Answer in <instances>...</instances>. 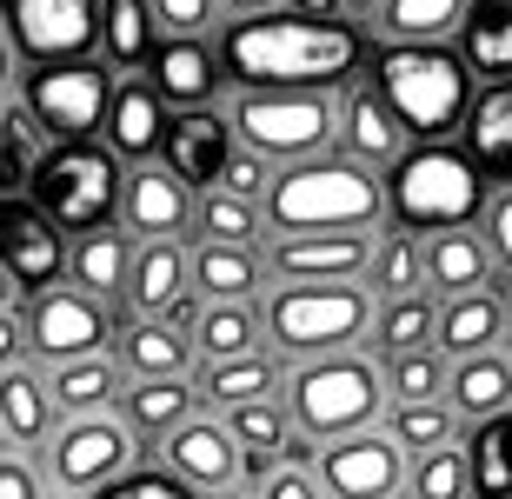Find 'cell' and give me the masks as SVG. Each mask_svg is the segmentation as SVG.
<instances>
[{
    "mask_svg": "<svg viewBox=\"0 0 512 499\" xmlns=\"http://www.w3.org/2000/svg\"><path fill=\"white\" fill-rule=\"evenodd\" d=\"M220 60L227 80L247 94H353L373 67V40L360 20H300V14H266L220 27Z\"/></svg>",
    "mask_w": 512,
    "mask_h": 499,
    "instance_id": "cell-1",
    "label": "cell"
},
{
    "mask_svg": "<svg viewBox=\"0 0 512 499\" xmlns=\"http://www.w3.org/2000/svg\"><path fill=\"white\" fill-rule=\"evenodd\" d=\"M266 227L280 233H373L393 227V200H386V173L353 167L346 154L286 167L266 193Z\"/></svg>",
    "mask_w": 512,
    "mask_h": 499,
    "instance_id": "cell-2",
    "label": "cell"
},
{
    "mask_svg": "<svg viewBox=\"0 0 512 499\" xmlns=\"http://www.w3.org/2000/svg\"><path fill=\"white\" fill-rule=\"evenodd\" d=\"M386 200H393V227L439 240V233L479 227L493 207V180L473 167L459 140H426L386 173Z\"/></svg>",
    "mask_w": 512,
    "mask_h": 499,
    "instance_id": "cell-3",
    "label": "cell"
},
{
    "mask_svg": "<svg viewBox=\"0 0 512 499\" xmlns=\"http://www.w3.org/2000/svg\"><path fill=\"white\" fill-rule=\"evenodd\" d=\"M373 87L393 100V114L413 127V140H453L466 134L473 114V67L459 60V47H373Z\"/></svg>",
    "mask_w": 512,
    "mask_h": 499,
    "instance_id": "cell-4",
    "label": "cell"
},
{
    "mask_svg": "<svg viewBox=\"0 0 512 499\" xmlns=\"http://www.w3.org/2000/svg\"><path fill=\"white\" fill-rule=\"evenodd\" d=\"M266 313V346L293 366L313 360H340L360 340H373V320H380V300L366 280H346V287H273L260 300Z\"/></svg>",
    "mask_w": 512,
    "mask_h": 499,
    "instance_id": "cell-5",
    "label": "cell"
},
{
    "mask_svg": "<svg viewBox=\"0 0 512 499\" xmlns=\"http://www.w3.org/2000/svg\"><path fill=\"white\" fill-rule=\"evenodd\" d=\"M393 386L386 366L366 353H340V360H313L286 373V413L300 426V440H353V433H380V420L393 413Z\"/></svg>",
    "mask_w": 512,
    "mask_h": 499,
    "instance_id": "cell-6",
    "label": "cell"
},
{
    "mask_svg": "<svg viewBox=\"0 0 512 499\" xmlns=\"http://www.w3.org/2000/svg\"><path fill=\"white\" fill-rule=\"evenodd\" d=\"M127 173L133 167L107 140H67V147H54V154L40 160L27 200H34L67 240H87V233H100V227H120Z\"/></svg>",
    "mask_w": 512,
    "mask_h": 499,
    "instance_id": "cell-7",
    "label": "cell"
},
{
    "mask_svg": "<svg viewBox=\"0 0 512 499\" xmlns=\"http://www.w3.org/2000/svg\"><path fill=\"white\" fill-rule=\"evenodd\" d=\"M340 100L346 94H227L233 140L260 154L266 167H306V160L340 154Z\"/></svg>",
    "mask_w": 512,
    "mask_h": 499,
    "instance_id": "cell-8",
    "label": "cell"
},
{
    "mask_svg": "<svg viewBox=\"0 0 512 499\" xmlns=\"http://www.w3.org/2000/svg\"><path fill=\"white\" fill-rule=\"evenodd\" d=\"M14 94L27 100V114L67 147V140H100L107 134L120 74L107 60H60V67H27V74H14Z\"/></svg>",
    "mask_w": 512,
    "mask_h": 499,
    "instance_id": "cell-9",
    "label": "cell"
},
{
    "mask_svg": "<svg viewBox=\"0 0 512 499\" xmlns=\"http://www.w3.org/2000/svg\"><path fill=\"white\" fill-rule=\"evenodd\" d=\"M100 7L107 0H0L14 67L27 74L60 60H100Z\"/></svg>",
    "mask_w": 512,
    "mask_h": 499,
    "instance_id": "cell-10",
    "label": "cell"
},
{
    "mask_svg": "<svg viewBox=\"0 0 512 499\" xmlns=\"http://www.w3.org/2000/svg\"><path fill=\"white\" fill-rule=\"evenodd\" d=\"M133 453H140V433H133L120 413L60 420V433L47 440V480H54V493L94 499V493H107V486L133 480Z\"/></svg>",
    "mask_w": 512,
    "mask_h": 499,
    "instance_id": "cell-11",
    "label": "cell"
},
{
    "mask_svg": "<svg viewBox=\"0 0 512 499\" xmlns=\"http://www.w3.org/2000/svg\"><path fill=\"white\" fill-rule=\"evenodd\" d=\"M120 320L107 313V300L80 287H54L27 300V346H34L40 366H67V360H94V353H114L120 340Z\"/></svg>",
    "mask_w": 512,
    "mask_h": 499,
    "instance_id": "cell-12",
    "label": "cell"
},
{
    "mask_svg": "<svg viewBox=\"0 0 512 499\" xmlns=\"http://www.w3.org/2000/svg\"><path fill=\"white\" fill-rule=\"evenodd\" d=\"M0 247H7V300H40V293L67 287L74 240H67L27 193H14V200L0 207Z\"/></svg>",
    "mask_w": 512,
    "mask_h": 499,
    "instance_id": "cell-13",
    "label": "cell"
},
{
    "mask_svg": "<svg viewBox=\"0 0 512 499\" xmlns=\"http://www.w3.org/2000/svg\"><path fill=\"white\" fill-rule=\"evenodd\" d=\"M380 233H280L266 240V273L273 287H346L373 273Z\"/></svg>",
    "mask_w": 512,
    "mask_h": 499,
    "instance_id": "cell-14",
    "label": "cell"
},
{
    "mask_svg": "<svg viewBox=\"0 0 512 499\" xmlns=\"http://www.w3.org/2000/svg\"><path fill=\"white\" fill-rule=\"evenodd\" d=\"M313 473L333 499H406V473L413 460L393 446V433H353V440H333L313 453Z\"/></svg>",
    "mask_w": 512,
    "mask_h": 499,
    "instance_id": "cell-15",
    "label": "cell"
},
{
    "mask_svg": "<svg viewBox=\"0 0 512 499\" xmlns=\"http://www.w3.org/2000/svg\"><path fill=\"white\" fill-rule=\"evenodd\" d=\"M160 453H167V473L180 486H193V493L220 499V493H233V486L247 480V446L233 440V426L220 420V413H193Z\"/></svg>",
    "mask_w": 512,
    "mask_h": 499,
    "instance_id": "cell-16",
    "label": "cell"
},
{
    "mask_svg": "<svg viewBox=\"0 0 512 499\" xmlns=\"http://www.w3.org/2000/svg\"><path fill=\"white\" fill-rule=\"evenodd\" d=\"M193 220H200V193L167 167V160H153V167H133L127 173V207H120V227L153 247V240H193Z\"/></svg>",
    "mask_w": 512,
    "mask_h": 499,
    "instance_id": "cell-17",
    "label": "cell"
},
{
    "mask_svg": "<svg viewBox=\"0 0 512 499\" xmlns=\"http://www.w3.org/2000/svg\"><path fill=\"white\" fill-rule=\"evenodd\" d=\"M413 147H419L413 127L393 114V100H386L380 87H373V74H366L360 87L340 100V154L353 160V167H366V173H393Z\"/></svg>",
    "mask_w": 512,
    "mask_h": 499,
    "instance_id": "cell-18",
    "label": "cell"
},
{
    "mask_svg": "<svg viewBox=\"0 0 512 499\" xmlns=\"http://www.w3.org/2000/svg\"><path fill=\"white\" fill-rule=\"evenodd\" d=\"M153 94L167 100L173 114H193V107H227L220 87L227 80V60H220V40H160V54L147 67Z\"/></svg>",
    "mask_w": 512,
    "mask_h": 499,
    "instance_id": "cell-19",
    "label": "cell"
},
{
    "mask_svg": "<svg viewBox=\"0 0 512 499\" xmlns=\"http://www.w3.org/2000/svg\"><path fill=\"white\" fill-rule=\"evenodd\" d=\"M233 120L227 107H193V114H173V134H167V167L187 180L193 193H213L227 180V160H233Z\"/></svg>",
    "mask_w": 512,
    "mask_h": 499,
    "instance_id": "cell-20",
    "label": "cell"
},
{
    "mask_svg": "<svg viewBox=\"0 0 512 499\" xmlns=\"http://www.w3.org/2000/svg\"><path fill=\"white\" fill-rule=\"evenodd\" d=\"M200 293H193V247L187 240H153L140 247L133 260V280H127V313L133 320H173L187 313Z\"/></svg>",
    "mask_w": 512,
    "mask_h": 499,
    "instance_id": "cell-21",
    "label": "cell"
},
{
    "mask_svg": "<svg viewBox=\"0 0 512 499\" xmlns=\"http://www.w3.org/2000/svg\"><path fill=\"white\" fill-rule=\"evenodd\" d=\"M167 134H173V107L153 94L147 74H127L114 94V114H107V147H114L127 167H153V160L167 154Z\"/></svg>",
    "mask_w": 512,
    "mask_h": 499,
    "instance_id": "cell-22",
    "label": "cell"
},
{
    "mask_svg": "<svg viewBox=\"0 0 512 499\" xmlns=\"http://www.w3.org/2000/svg\"><path fill=\"white\" fill-rule=\"evenodd\" d=\"M193 320H200V300L187 313H173V320H127L120 360H127L133 380H193V366H200Z\"/></svg>",
    "mask_w": 512,
    "mask_h": 499,
    "instance_id": "cell-23",
    "label": "cell"
},
{
    "mask_svg": "<svg viewBox=\"0 0 512 499\" xmlns=\"http://www.w3.org/2000/svg\"><path fill=\"white\" fill-rule=\"evenodd\" d=\"M193 293L207 307H260L273 293V273H266L260 247H213V240H193Z\"/></svg>",
    "mask_w": 512,
    "mask_h": 499,
    "instance_id": "cell-24",
    "label": "cell"
},
{
    "mask_svg": "<svg viewBox=\"0 0 512 499\" xmlns=\"http://www.w3.org/2000/svg\"><path fill=\"white\" fill-rule=\"evenodd\" d=\"M47 386H54L60 420H94V413H120L133 373H127V360H120V353H94V360L47 366Z\"/></svg>",
    "mask_w": 512,
    "mask_h": 499,
    "instance_id": "cell-25",
    "label": "cell"
},
{
    "mask_svg": "<svg viewBox=\"0 0 512 499\" xmlns=\"http://www.w3.org/2000/svg\"><path fill=\"white\" fill-rule=\"evenodd\" d=\"M280 386H286V373H280V353H273V346H266V353H253V360L193 366V393H200V413H220V420H233L240 406L273 400Z\"/></svg>",
    "mask_w": 512,
    "mask_h": 499,
    "instance_id": "cell-26",
    "label": "cell"
},
{
    "mask_svg": "<svg viewBox=\"0 0 512 499\" xmlns=\"http://www.w3.org/2000/svg\"><path fill=\"white\" fill-rule=\"evenodd\" d=\"M60 406L54 386H47V366H7L0 373V433H7V453H27V446H47L60 433Z\"/></svg>",
    "mask_w": 512,
    "mask_h": 499,
    "instance_id": "cell-27",
    "label": "cell"
},
{
    "mask_svg": "<svg viewBox=\"0 0 512 499\" xmlns=\"http://www.w3.org/2000/svg\"><path fill=\"white\" fill-rule=\"evenodd\" d=\"M499 267L493 253H486V240H479L473 227L459 233H439V240H426V287L439 293V300H466V293H493Z\"/></svg>",
    "mask_w": 512,
    "mask_h": 499,
    "instance_id": "cell-28",
    "label": "cell"
},
{
    "mask_svg": "<svg viewBox=\"0 0 512 499\" xmlns=\"http://www.w3.org/2000/svg\"><path fill=\"white\" fill-rule=\"evenodd\" d=\"M160 14H153V0H107L100 7V60L114 67L120 80L127 74H147L153 54H160Z\"/></svg>",
    "mask_w": 512,
    "mask_h": 499,
    "instance_id": "cell-29",
    "label": "cell"
},
{
    "mask_svg": "<svg viewBox=\"0 0 512 499\" xmlns=\"http://www.w3.org/2000/svg\"><path fill=\"white\" fill-rule=\"evenodd\" d=\"M133 260H140V240L127 227H100L87 240H74V267H67V287L94 293V300H127Z\"/></svg>",
    "mask_w": 512,
    "mask_h": 499,
    "instance_id": "cell-30",
    "label": "cell"
},
{
    "mask_svg": "<svg viewBox=\"0 0 512 499\" xmlns=\"http://www.w3.org/2000/svg\"><path fill=\"white\" fill-rule=\"evenodd\" d=\"M459 147L473 154V167L486 173V180L512 187V80H499V87H479Z\"/></svg>",
    "mask_w": 512,
    "mask_h": 499,
    "instance_id": "cell-31",
    "label": "cell"
},
{
    "mask_svg": "<svg viewBox=\"0 0 512 499\" xmlns=\"http://www.w3.org/2000/svg\"><path fill=\"white\" fill-rule=\"evenodd\" d=\"M193 413H200L193 380H133L127 400H120V420L140 433V446H167Z\"/></svg>",
    "mask_w": 512,
    "mask_h": 499,
    "instance_id": "cell-32",
    "label": "cell"
},
{
    "mask_svg": "<svg viewBox=\"0 0 512 499\" xmlns=\"http://www.w3.org/2000/svg\"><path fill=\"white\" fill-rule=\"evenodd\" d=\"M506 346V300L499 293H466V300H439V353L446 360H479Z\"/></svg>",
    "mask_w": 512,
    "mask_h": 499,
    "instance_id": "cell-33",
    "label": "cell"
},
{
    "mask_svg": "<svg viewBox=\"0 0 512 499\" xmlns=\"http://www.w3.org/2000/svg\"><path fill=\"white\" fill-rule=\"evenodd\" d=\"M446 406H453L466 426H486V420H499V413H512V360H506V353L453 360V380H446Z\"/></svg>",
    "mask_w": 512,
    "mask_h": 499,
    "instance_id": "cell-34",
    "label": "cell"
},
{
    "mask_svg": "<svg viewBox=\"0 0 512 499\" xmlns=\"http://www.w3.org/2000/svg\"><path fill=\"white\" fill-rule=\"evenodd\" d=\"M466 14H473V0H386L373 27L393 47H453Z\"/></svg>",
    "mask_w": 512,
    "mask_h": 499,
    "instance_id": "cell-35",
    "label": "cell"
},
{
    "mask_svg": "<svg viewBox=\"0 0 512 499\" xmlns=\"http://www.w3.org/2000/svg\"><path fill=\"white\" fill-rule=\"evenodd\" d=\"M453 47L473 67V80H486V87L512 80V0H473V14H466Z\"/></svg>",
    "mask_w": 512,
    "mask_h": 499,
    "instance_id": "cell-36",
    "label": "cell"
},
{
    "mask_svg": "<svg viewBox=\"0 0 512 499\" xmlns=\"http://www.w3.org/2000/svg\"><path fill=\"white\" fill-rule=\"evenodd\" d=\"M433 346H439V293L380 300V320H373V360H406V353H433Z\"/></svg>",
    "mask_w": 512,
    "mask_h": 499,
    "instance_id": "cell-37",
    "label": "cell"
},
{
    "mask_svg": "<svg viewBox=\"0 0 512 499\" xmlns=\"http://www.w3.org/2000/svg\"><path fill=\"white\" fill-rule=\"evenodd\" d=\"M193 346H200V366L253 360V353H266V313L260 307H207V300H200Z\"/></svg>",
    "mask_w": 512,
    "mask_h": 499,
    "instance_id": "cell-38",
    "label": "cell"
},
{
    "mask_svg": "<svg viewBox=\"0 0 512 499\" xmlns=\"http://www.w3.org/2000/svg\"><path fill=\"white\" fill-rule=\"evenodd\" d=\"M373 300H413V293H433L426 287V240L419 233H399L386 227L380 247H373V273H366Z\"/></svg>",
    "mask_w": 512,
    "mask_h": 499,
    "instance_id": "cell-39",
    "label": "cell"
},
{
    "mask_svg": "<svg viewBox=\"0 0 512 499\" xmlns=\"http://www.w3.org/2000/svg\"><path fill=\"white\" fill-rule=\"evenodd\" d=\"M193 240H213V247H260L273 240V227H266V207H253V200H240V193H200V220H193Z\"/></svg>",
    "mask_w": 512,
    "mask_h": 499,
    "instance_id": "cell-40",
    "label": "cell"
},
{
    "mask_svg": "<svg viewBox=\"0 0 512 499\" xmlns=\"http://www.w3.org/2000/svg\"><path fill=\"white\" fill-rule=\"evenodd\" d=\"M459 426H466V420H459L446 400H419V406H393V413H386V433H393V446L406 453V460H426V453L466 446Z\"/></svg>",
    "mask_w": 512,
    "mask_h": 499,
    "instance_id": "cell-41",
    "label": "cell"
},
{
    "mask_svg": "<svg viewBox=\"0 0 512 499\" xmlns=\"http://www.w3.org/2000/svg\"><path fill=\"white\" fill-rule=\"evenodd\" d=\"M466 466H473V499H512V413L466 433Z\"/></svg>",
    "mask_w": 512,
    "mask_h": 499,
    "instance_id": "cell-42",
    "label": "cell"
},
{
    "mask_svg": "<svg viewBox=\"0 0 512 499\" xmlns=\"http://www.w3.org/2000/svg\"><path fill=\"white\" fill-rule=\"evenodd\" d=\"M446 380H453V360L446 353H406V360H386V386H393V406H419V400H446Z\"/></svg>",
    "mask_w": 512,
    "mask_h": 499,
    "instance_id": "cell-43",
    "label": "cell"
},
{
    "mask_svg": "<svg viewBox=\"0 0 512 499\" xmlns=\"http://www.w3.org/2000/svg\"><path fill=\"white\" fill-rule=\"evenodd\" d=\"M406 499H473V466H466V446H446V453H426L406 473Z\"/></svg>",
    "mask_w": 512,
    "mask_h": 499,
    "instance_id": "cell-44",
    "label": "cell"
},
{
    "mask_svg": "<svg viewBox=\"0 0 512 499\" xmlns=\"http://www.w3.org/2000/svg\"><path fill=\"white\" fill-rule=\"evenodd\" d=\"M233 440L247 446V453H293V413H286V400H260V406H240L233 413Z\"/></svg>",
    "mask_w": 512,
    "mask_h": 499,
    "instance_id": "cell-45",
    "label": "cell"
},
{
    "mask_svg": "<svg viewBox=\"0 0 512 499\" xmlns=\"http://www.w3.org/2000/svg\"><path fill=\"white\" fill-rule=\"evenodd\" d=\"M153 14H160V34L167 40H207L213 27H227L220 0H153Z\"/></svg>",
    "mask_w": 512,
    "mask_h": 499,
    "instance_id": "cell-46",
    "label": "cell"
},
{
    "mask_svg": "<svg viewBox=\"0 0 512 499\" xmlns=\"http://www.w3.org/2000/svg\"><path fill=\"white\" fill-rule=\"evenodd\" d=\"M273 180H280V167H266L260 154H247V147H233V160H227V180H220V193H240V200L266 207V193H273Z\"/></svg>",
    "mask_w": 512,
    "mask_h": 499,
    "instance_id": "cell-47",
    "label": "cell"
},
{
    "mask_svg": "<svg viewBox=\"0 0 512 499\" xmlns=\"http://www.w3.org/2000/svg\"><path fill=\"white\" fill-rule=\"evenodd\" d=\"M479 240H486V253H493L499 280H512V187L493 193V207H486V220H479Z\"/></svg>",
    "mask_w": 512,
    "mask_h": 499,
    "instance_id": "cell-48",
    "label": "cell"
},
{
    "mask_svg": "<svg viewBox=\"0 0 512 499\" xmlns=\"http://www.w3.org/2000/svg\"><path fill=\"white\" fill-rule=\"evenodd\" d=\"M47 466H34L27 453H7L0 460V499H47Z\"/></svg>",
    "mask_w": 512,
    "mask_h": 499,
    "instance_id": "cell-49",
    "label": "cell"
},
{
    "mask_svg": "<svg viewBox=\"0 0 512 499\" xmlns=\"http://www.w3.org/2000/svg\"><path fill=\"white\" fill-rule=\"evenodd\" d=\"M94 499H200V493H193V486H180L173 473H133V480L107 486V493H94Z\"/></svg>",
    "mask_w": 512,
    "mask_h": 499,
    "instance_id": "cell-50",
    "label": "cell"
},
{
    "mask_svg": "<svg viewBox=\"0 0 512 499\" xmlns=\"http://www.w3.org/2000/svg\"><path fill=\"white\" fill-rule=\"evenodd\" d=\"M260 499H326V486H320V473H306V466H280V473L260 486Z\"/></svg>",
    "mask_w": 512,
    "mask_h": 499,
    "instance_id": "cell-51",
    "label": "cell"
},
{
    "mask_svg": "<svg viewBox=\"0 0 512 499\" xmlns=\"http://www.w3.org/2000/svg\"><path fill=\"white\" fill-rule=\"evenodd\" d=\"M293 0H220V20L240 27V20H266V14H286Z\"/></svg>",
    "mask_w": 512,
    "mask_h": 499,
    "instance_id": "cell-52",
    "label": "cell"
},
{
    "mask_svg": "<svg viewBox=\"0 0 512 499\" xmlns=\"http://www.w3.org/2000/svg\"><path fill=\"white\" fill-rule=\"evenodd\" d=\"M286 14H300V20H353V7H346V0H293Z\"/></svg>",
    "mask_w": 512,
    "mask_h": 499,
    "instance_id": "cell-53",
    "label": "cell"
},
{
    "mask_svg": "<svg viewBox=\"0 0 512 499\" xmlns=\"http://www.w3.org/2000/svg\"><path fill=\"white\" fill-rule=\"evenodd\" d=\"M346 7H353V20H380L386 0H346Z\"/></svg>",
    "mask_w": 512,
    "mask_h": 499,
    "instance_id": "cell-54",
    "label": "cell"
},
{
    "mask_svg": "<svg viewBox=\"0 0 512 499\" xmlns=\"http://www.w3.org/2000/svg\"><path fill=\"white\" fill-rule=\"evenodd\" d=\"M499 353H506V360H512V300H506V346H499Z\"/></svg>",
    "mask_w": 512,
    "mask_h": 499,
    "instance_id": "cell-55",
    "label": "cell"
},
{
    "mask_svg": "<svg viewBox=\"0 0 512 499\" xmlns=\"http://www.w3.org/2000/svg\"><path fill=\"white\" fill-rule=\"evenodd\" d=\"M220 499H260V493H240V486H233V493H220Z\"/></svg>",
    "mask_w": 512,
    "mask_h": 499,
    "instance_id": "cell-56",
    "label": "cell"
}]
</instances>
